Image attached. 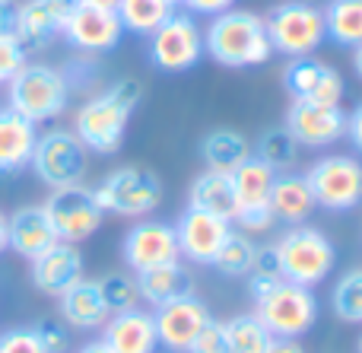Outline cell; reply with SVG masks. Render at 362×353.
Masks as SVG:
<instances>
[{
    "instance_id": "cell-1",
    "label": "cell",
    "mask_w": 362,
    "mask_h": 353,
    "mask_svg": "<svg viewBox=\"0 0 362 353\" xmlns=\"http://www.w3.org/2000/svg\"><path fill=\"white\" fill-rule=\"evenodd\" d=\"M204 51L223 67H257L274 54L264 16L235 6L213 16L204 35Z\"/></svg>"
},
{
    "instance_id": "cell-2",
    "label": "cell",
    "mask_w": 362,
    "mask_h": 353,
    "mask_svg": "<svg viewBox=\"0 0 362 353\" xmlns=\"http://www.w3.org/2000/svg\"><path fill=\"white\" fill-rule=\"evenodd\" d=\"M6 102L16 115L32 125L51 121L64 115L70 102V83L64 70L48 64H25L10 83H6Z\"/></svg>"
},
{
    "instance_id": "cell-3",
    "label": "cell",
    "mask_w": 362,
    "mask_h": 353,
    "mask_svg": "<svg viewBox=\"0 0 362 353\" xmlns=\"http://www.w3.org/2000/svg\"><path fill=\"white\" fill-rule=\"evenodd\" d=\"M276 255H280L283 277L302 287H315L327 280V274L337 265L334 242L318 226H308V223L289 226V233H283V239L276 242Z\"/></svg>"
},
{
    "instance_id": "cell-4",
    "label": "cell",
    "mask_w": 362,
    "mask_h": 353,
    "mask_svg": "<svg viewBox=\"0 0 362 353\" xmlns=\"http://www.w3.org/2000/svg\"><path fill=\"white\" fill-rule=\"evenodd\" d=\"M264 29H267L270 48L293 57H308L318 51L325 42V16L318 6L305 4V0H283L264 16Z\"/></svg>"
},
{
    "instance_id": "cell-5",
    "label": "cell",
    "mask_w": 362,
    "mask_h": 353,
    "mask_svg": "<svg viewBox=\"0 0 362 353\" xmlns=\"http://www.w3.org/2000/svg\"><path fill=\"white\" fill-rule=\"evenodd\" d=\"M255 316L274 337H302L318 318V299L312 287L280 280L270 293L255 299Z\"/></svg>"
},
{
    "instance_id": "cell-6",
    "label": "cell",
    "mask_w": 362,
    "mask_h": 353,
    "mask_svg": "<svg viewBox=\"0 0 362 353\" xmlns=\"http://www.w3.org/2000/svg\"><path fill=\"white\" fill-rule=\"evenodd\" d=\"M95 204L102 214L118 216H146L163 204V182L156 172L140 169V166H124L105 175L99 188H93Z\"/></svg>"
},
{
    "instance_id": "cell-7",
    "label": "cell",
    "mask_w": 362,
    "mask_h": 353,
    "mask_svg": "<svg viewBox=\"0 0 362 353\" xmlns=\"http://www.w3.org/2000/svg\"><path fill=\"white\" fill-rule=\"evenodd\" d=\"M86 159L89 150L80 144V137L74 131L54 127V131L38 134L29 166L48 188H67V185H83Z\"/></svg>"
},
{
    "instance_id": "cell-8",
    "label": "cell",
    "mask_w": 362,
    "mask_h": 353,
    "mask_svg": "<svg viewBox=\"0 0 362 353\" xmlns=\"http://www.w3.org/2000/svg\"><path fill=\"white\" fill-rule=\"evenodd\" d=\"M127 121H131V108L112 89H105V93L93 96L80 105V112L74 118V134L89 153L108 156L124 144Z\"/></svg>"
},
{
    "instance_id": "cell-9",
    "label": "cell",
    "mask_w": 362,
    "mask_h": 353,
    "mask_svg": "<svg viewBox=\"0 0 362 353\" xmlns=\"http://www.w3.org/2000/svg\"><path fill=\"white\" fill-rule=\"evenodd\" d=\"M305 182L312 197L325 210H353L362 204V163L356 156L331 153L308 166Z\"/></svg>"
},
{
    "instance_id": "cell-10",
    "label": "cell",
    "mask_w": 362,
    "mask_h": 353,
    "mask_svg": "<svg viewBox=\"0 0 362 353\" xmlns=\"http://www.w3.org/2000/svg\"><path fill=\"white\" fill-rule=\"evenodd\" d=\"M51 226L57 233V242L80 245L95 229L102 226V207L95 204L93 191L86 185H67V188H51L48 201L42 204Z\"/></svg>"
},
{
    "instance_id": "cell-11",
    "label": "cell",
    "mask_w": 362,
    "mask_h": 353,
    "mask_svg": "<svg viewBox=\"0 0 362 353\" xmlns=\"http://www.w3.org/2000/svg\"><path fill=\"white\" fill-rule=\"evenodd\" d=\"M204 57V35L191 16L172 13L150 35V61L165 74H185Z\"/></svg>"
},
{
    "instance_id": "cell-12",
    "label": "cell",
    "mask_w": 362,
    "mask_h": 353,
    "mask_svg": "<svg viewBox=\"0 0 362 353\" xmlns=\"http://www.w3.org/2000/svg\"><path fill=\"white\" fill-rule=\"evenodd\" d=\"M153 322H156L159 347H165L172 353H187V347L194 344V337H197L200 331H204V325L210 322V309H206L194 293H185V296L156 306Z\"/></svg>"
},
{
    "instance_id": "cell-13",
    "label": "cell",
    "mask_w": 362,
    "mask_h": 353,
    "mask_svg": "<svg viewBox=\"0 0 362 353\" xmlns=\"http://www.w3.org/2000/svg\"><path fill=\"white\" fill-rule=\"evenodd\" d=\"M286 131L293 140L308 150H325L346 137V115L340 105H315V102H293L286 115Z\"/></svg>"
},
{
    "instance_id": "cell-14",
    "label": "cell",
    "mask_w": 362,
    "mask_h": 353,
    "mask_svg": "<svg viewBox=\"0 0 362 353\" xmlns=\"http://www.w3.org/2000/svg\"><path fill=\"white\" fill-rule=\"evenodd\" d=\"M283 83H286L289 96L296 102H315V105H340L344 99V76L331 67V64L318 61V57H293L286 70H283Z\"/></svg>"
},
{
    "instance_id": "cell-15",
    "label": "cell",
    "mask_w": 362,
    "mask_h": 353,
    "mask_svg": "<svg viewBox=\"0 0 362 353\" xmlns=\"http://www.w3.org/2000/svg\"><path fill=\"white\" fill-rule=\"evenodd\" d=\"M61 32L74 48L86 51V54H102V51H112L115 45L121 42L124 25H121L118 13L95 10V6L80 4L67 19H64Z\"/></svg>"
},
{
    "instance_id": "cell-16",
    "label": "cell",
    "mask_w": 362,
    "mask_h": 353,
    "mask_svg": "<svg viewBox=\"0 0 362 353\" xmlns=\"http://www.w3.org/2000/svg\"><path fill=\"white\" fill-rule=\"evenodd\" d=\"M229 233H232L229 220H219V216L204 214L197 207H187L181 214V220L175 223L178 252H181V258L194 261V265H213L219 245L226 242Z\"/></svg>"
},
{
    "instance_id": "cell-17",
    "label": "cell",
    "mask_w": 362,
    "mask_h": 353,
    "mask_svg": "<svg viewBox=\"0 0 362 353\" xmlns=\"http://www.w3.org/2000/svg\"><path fill=\"white\" fill-rule=\"evenodd\" d=\"M178 236L175 226L169 223H137L131 233L124 236V261L134 274L150 271V267L169 265V261H178Z\"/></svg>"
},
{
    "instance_id": "cell-18",
    "label": "cell",
    "mask_w": 362,
    "mask_h": 353,
    "mask_svg": "<svg viewBox=\"0 0 362 353\" xmlns=\"http://www.w3.org/2000/svg\"><path fill=\"white\" fill-rule=\"evenodd\" d=\"M83 277V255L70 242H54L48 252L32 258V284L45 296H61Z\"/></svg>"
},
{
    "instance_id": "cell-19",
    "label": "cell",
    "mask_w": 362,
    "mask_h": 353,
    "mask_svg": "<svg viewBox=\"0 0 362 353\" xmlns=\"http://www.w3.org/2000/svg\"><path fill=\"white\" fill-rule=\"evenodd\" d=\"M102 328H105L102 341L112 347V353H156L159 350V335H156L153 312H144L140 306L131 312L112 316Z\"/></svg>"
},
{
    "instance_id": "cell-20",
    "label": "cell",
    "mask_w": 362,
    "mask_h": 353,
    "mask_svg": "<svg viewBox=\"0 0 362 353\" xmlns=\"http://www.w3.org/2000/svg\"><path fill=\"white\" fill-rule=\"evenodd\" d=\"M57 309H61L64 325L80 328V331L102 328V325L112 318V312H108L105 299H102V293H99V284L86 280V277H80L70 290H64L61 296H57Z\"/></svg>"
},
{
    "instance_id": "cell-21",
    "label": "cell",
    "mask_w": 362,
    "mask_h": 353,
    "mask_svg": "<svg viewBox=\"0 0 362 353\" xmlns=\"http://www.w3.org/2000/svg\"><path fill=\"white\" fill-rule=\"evenodd\" d=\"M54 242H57V233H54V226H51L42 204L19 207L10 214V248L19 258H25V261L38 258V255L48 252Z\"/></svg>"
},
{
    "instance_id": "cell-22",
    "label": "cell",
    "mask_w": 362,
    "mask_h": 353,
    "mask_svg": "<svg viewBox=\"0 0 362 353\" xmlns=\"http://www.w3.org/2000/svg\"><path fill=\"white\" fill-rule=\"evenodd\" d=\"M267 207L274 214V220L286 223V226H299L312 216V210L318 207L312 197L305 175H293V172H276L274 188H270Z\"/></svg>"
},
{
    "instance_id": "cell-23",
    "label": "cell",
    "mask_w": 362,
    "mask_h": 353,
    "mask_svg": "<svg viewBox=\"0 0 362 353\" xmlns=\"http://www.w3.org/2000/svg\"><path fill=\"white\" fill-rule=\"evenodd\" d=\"M35 140H38V131L32 121L16 115L10 105L0 108V172H6V175L23 172L32 163Z\"/></svg>"
},
{
    "instance_id": "cell-24",
    "label": "cell",
    "mask_w": 362,
    "mask_h": 353,
    "mask_svg": "<svg viewBox=\"0 0 362 353\" xmlns=\"http://www.w3.org/2000/svg\"><path fill=\"white\" fill-rule=\"evenodd\" d=\"M191 207L213 214L219 220L235 223L238 216V201H235V188H232V178L223 172H210L206 169L200 178H194L191 185Z\"/></svg>"
},
{
    "instance_id": "cell-25",
    "label": "cell",
    "mask_w": 362,
    "mask_h": 353,
    "mask_svg": "<svg viewBox=\"0 0 362 353\" xmlns=\"http://www.w3.org/2000/svg\"><path fill=\"white\" fill-rule=\"evenodd\" d=\"M137 277V290L140 299L150 306H163L169 299H178L185 293H191V280H187V271L181 261H169V265L150 267V271L134 274Z\"/></svg>"
},
{
    "instance_id": "cell-26",
    "label": "cell",
    "mask_w": 362,
    "mask_h": 353,
    "mask_svg": "<svg viewBox=\"0 0 362 353\" xmlns=\"http://www.w3.org/2000/svg\"><path fill=\"white\" fill-rule=\"evenodd\" d=\"M251 144L248 137H242L238 131H229V127H219V131H210L200 144V156H204L206 169L210 172H223V175H232L245 159L251 156Z\"/></svg>"
},
{
    "instance_id": "cell-27",
    "label": "cell",
    "mask_w": 362,
    "mask_h": 353,
    "mask_svg": "<svg viewBox=\"0 0 362 353\" xmlns=\"http://www.w3.org/2000/svg\"><path fill=\"white\" fill-rule=\"evenodd\" d=\"M229 178H232V188H235L238 210L242 207H264L270 197V188H274L276 172L270 169L264 159H257L255 153H251Z\"/></svg>"
},
{
    "instance_id": "cell-28",
    "label": "cell",
    "mask_w": 362,
    "mask_h": 353,
    "mask_svg": "<svg viewBox=\"0 0 362 353\" xmlns=\"http://www.w3.org/2000/svg\"><path fill=\"white\" fill-rule=\"evenodd\" d=\"M61 35V23L45 10L38 0H25L19 4V16H16V42L25 51L35 48H48L54 38Z\"/></svg>"
},
{
    "instance_id": "cell-29",
    "label": "cell",
    "mask_w": 362,
    "mask_h": 353,
    "mask_svg": "<svg viewBox=\"0 0 362 353\" xmlns=\"http://www.w3.org/2000/svg\"><path fill=\"white\" fill-rule=\"evenodd\" d=\"M325 35H331L344 48L362 45V0H331L321 10Z\"/></svg>"
},
{
    "instance_id": "cell-30",
    "label": "cell",
    "mask_w": 362,
    "mask_h": 353,
    "mask_svg": "<svg viewBox=\"0 0 362 353\" xmlns=\"http://www.w3.org/2000/svg\"><path fill=\"white\" fill-rule=\"evenodd\" d=\"M118 19L127 32H137V35H153L165 19L175 13V6L169 0H121L118 4Z\"/></svg>"
},
{
    "instance_id": "cell-31",
    "label": "cell",
    "mask_w": 362,
    "mask_h": 353,
    "mask_svg": "<svg viewBox=\"0 0 362 353\" xmlns=\"http://www.w3.org/2000/svg\"><path fill=\"white\" fill-rule=\"evenodd\" d=\"M223 328L229 353H264L267 344L274 341V335L257 322V316H235L229 322H223Z\"/></svg>"
},
{
    "instance_id": "cell-32",
    "label": "cell",
    "mask_w": 362,
    "mask_h": 353,
    "mask_svg": "<svg viewBox=\"0 0 362 353\" xmlns=\"http://www.w3.org/2000/svg\"><path fill=\"white\" fill-rule=\"evenodd\" d=\"M255 252H257L255 242H251L245 233L232 229V233L226 236V242L219 245L213 265H216V271H223L226 277H248L251 265H255Z\"/></svg>"
},
{
    "instance_id": "cell-33",
    "label": "cell",
    "mask_w": 362,
    "mask_h": 353,
    "mask_svg": "<svg viewBox=\"0 0 362 353\" xmlns=\"http://www.w3.org/2000/svg\"><path fill=\"white\" fill-rule=\"evenodd\" d=\"M255 156L264 159L274 172H289L296 166V159H299V144L293 140V134L286 127H274V131H267L257 140Z\"/></svg>"
},
{
    "instance_id": "cell-34",
    "label": "cell",
    "mask_w": 362,
    "mask_h": 353,
    "mask_svg": "<svg viewBox=\"0 0 362 353\" xmlns=\"http://www.w3.org/2000/svg\"><path fill=\"white\" fill-rule=\"evenodd\" d=\"M331 306L337 312V318H344L350 325H362V267L346 271L337 280V287L331 293Z\"/></svg>"
},
{
    "instance_id": "cell-35",
    "label": "cell",
    "mask_w": 362,
    "mask_h": 353,
    "mask_svg": "<svg viewBox=\"0 0 362 353\" xmlns=\"http://www.w3.org/2000/svg\"><path fill=\"white\" fill-rule=\"evenodd\" d=\"M99 284V293L102 299H105L108 312L112 316H118V312H131L140 306V290H137V277H131V274H105L102 280H95Z\"/></svg>"
},
{
    "instance_id": "cell-36",
    "label": "cell",
    "mask_w": 362,
    "mask_h": 353,
    "mask_svg": "<svg viewBox=\"0 0 362 353\" xmlns=\"http://www.w3.org/2000/svg\"><path fill=\"white\" fill-rule=\"evenodd\" d=\"M32 331L38 335V341H42L45 353H67L70 335H67V328H64L61 318H42V322H38Z\"/></svg>"
},
{
    "instance_id": "cell-37",
    "label": "cell",
    "mask_w": 362,
    "mask_h": 353,
    "mask_svg": "<svg viewBox=\"0 0 362 353\" xmlns=\"http://www.w3.org/2000/svg\"><path fill=\"white\" fill-rule=\"evenodd\" d=\"M0 353H45V347L32 328H6L0 331Z\"/></svg>"
},
{
    "instance_id": "cell-38",
    "label": "cell",
    "mask_w": 362,
    "mask_h": 353,
    "mask_svg": "<svg viewBox=\"0 0 362 353\" xmlns=\"http://www.w3.org/2000/svg\"><path fill=\"white\" fill-rule=\"evenodd\" d=\"M25 67V48L16 38H0V86Z\"/></svg>"
},
{
    "instance_id": "cell-39",
    "label": "cell",
    "mask_w": 362,
    "mask_h": 353,
    "mask_svg": "<svg viewBox=\"0 0 362 353\" xmlns=\"http://www.w3.org/2000/svg\"><path fill=\"white\" fill-rule=\"evenodd\" d=\"M187 353H229V344H226V328L223 322H206L204 331L194 337V344L187 347Z\"/></svg>"
},
{
    "instance_id": "cell-40",
    "label": "cell",
    "mask_w": 362,
    "mask_h": 353,
    "mask_svg": "<svg viewBox=\"0 0 362 353\" xmlns=\"http://www.w3.org/2000/svg\"><path fill=\"white\" fill-rule=\"evenodd\" d=\"M251 274H257V277H274V280H280V277H283L276 245H257V252H255V265H251Z\"/></svg>"
},
{
    "instance_id": "cell-41",
    "label": "cell",
    "mask_w": 362,
    "mask_h": 353,
    "mask_svg": "<svg viewBox=\"0 0 362 353\" xmlns=\"http://www.w3.org/2000/svg\"><path fill=\"white\" fill-rule=\"evenodd\" d=\"M235 223L242 229H248V233H264V229H270L276 220H274V214H270V207L264 204V207H242Z\"/></svg>"
},
{
    "instance_id": "cell-42",
    "label": "cell",
    "mask_w": 362,
    "mask_h": 353,
    "mask_svg": "<svg viewBox=\"0 0 362 353\" xmlns=\"http://www.w3.org/2000/svg\"><path fill=\"white\" fill-rule=\"evenodd\" d=\"M108 89H112V93H115V96H118V99H121V102H124V105H127V108H131V112H134V108H137L140 96H144V86H140V83H137V80H134V76H124V80L112 83V86H108Z\"/></svg>"
},
{
    "instance_id": "cell-43",
    "label": "cell",
    "mask_w": 362,
    "mask_h": 353,
    "mask_svg": "<svg viewBox=\"0 0 362 353\" xmlns=\"http://www.w3.org/2000/svg\"><path fill=\"white\" fill-rule=\"evenodd\" d=\"M16 16H19L16 0H0V38H16Z\"/></svg>"
},
{
    "instance_id": "cell-44",
    "label": "cell",
    "mask_w": 362,
    "mask_h": 353,
    "mask_svg": "<svg viewBox=\"0 0 362 353\" xmlns=\"http://www.w3.org/2000/svg\"><path fill=\"white\" fill-rule=\"evenodd\" d=\"M181 4H187V10L200 13V16H216V13L232 10L235 0H181Z\"/></svg>"
},
{
    "instance_id": "cell-45",
    "label": "cell",
    "mask_w": 362,
    "mask_h": 353,
    "mask_svg": "<svg viewBox=\"0 0 362 353\" xmlns=\"http://www.w3.org/2000/svg\"><path fill=\"white\" fill-rule=\"evenodd\" d=\"M38 4H42V6H45V10H48V13H51V16H54V19H57V23H61V25H64V19H67V16H70V13H74V10H76V6H80V0H38Z\"/></svg>"
},
{
    "instance_id": "cell-46",
    "label": "cell",
    "mask_w": 362,
    "mask_h": 353,
    "mask_svg": "<svg viewBox=\"0 0 362 353\" xmlns=\"http://www.w3.org/2000/svg\"><path fill=\"white\" fill-rule=\"evenodd\" d=\"M346 140L362 153V105L353 108V115H346Z\"/></svg>"
},
{
    "instance_id": "cell-47",
    "label": "cell",
    "mask_w": 362,
    "mask_h": 353,
    "mask_svg": "<svg viewBox=\"0 0 362 353\" xmlns=\"http://www.w3.org/2000/svg\"><path fill=\"white\" fill-rule=\"evenodd\" d=\"M264 353H305V350H302L299 337H274Z\"/></svg>"
},
{
    "instance_id": "cell-48",
    "label": "cell",
    "mask_w": 362,
    "mask_h": 353,
    "mask_svg": "<svg viewBox=\"0 0 362 353\" xmlns=\"http://www.w3.org/2000/svg\"><path fill=\"white\" fill-rule=\"evenodd\" d=\"M10 248V216L0 210V255Z\"/></svg>"
},
{
    "instance_id": "cell-49",
    "label": "cell",
    "mask_w": 362,
    "mask_h": 353,
    "mask_svg": "<svg viewBox=\"0 0 362 353\" xmlns=\"http://www.w3.org/2000/svg\"><path fill=\"white\" fill-rule=\"evenodd\" d=\"M80 4H86V6H95V10H118V4L121 0H80Z\"/></svg>"
},
{
    "instance_id": "cell-50",
    "label": "cell",
    "mask_w": 362,
    "mask_h": 353,
    "mask_svg": "<svg viewBox=\"0 0 362 353\" xmlns=\"http://www.w3.org/2000/svg\"><path fill=\"white\" fill-rule=\"evenodd\" d=\"M80 353H112V347H108L105 341H89L80 347Z\"/></svg>"
},
{
    "instance_id": "cell-51",
    "label": "cell",
    "mask_w": 362,
    "mask_h": 353,
    "mask_svg": "<svg viewBox=\"0 0 362 353\" xmlns=\"http://www.w3.org/2000/svg\"><path fill=\"white\" fill-rule=\"evenodd\" d=\"M353 67H356V74H359V80H362V45L353 48Z\"/></svg>"
},
{
    "instance_id": "cell-52",
    "label": "cell",
    "mask_w": 362,
    "mask_h": 353,
    "mask_svg": "<svg viewBox=\"0 0 362 353\" xmlns=\"http://www.w3.org/2000/svg\"><path fill=\"white\" fill-rule=\"evenodd\" d=\"M169 4H172V6H175V4H181V0H169Z\"/></svg>"
},
{
    "instance_id": "cell-53",
    "label": "cell",
    "mask_w": 362,
    "mask_h": 353,
    "mask_svg": "<svg viewBox=\"0 0 362 353\" xmlns=\"http://www.w3.org/2000/svg\"><path fill=\"white\" fill-rule=\"evenodd\" d=\"M359 353H362V337H359Z\"/></svg>"
},
{
    "instance_id": "cell-54",
    "label": "cell",
    "mask_w": 362,
    "mask_h": 353,
    "mask_svg": "<svg viewBox=\"0 0 362 353\" xmlns=\"http://www.w3.org/2000/svg\"><path fill=\"white\" fill-rule=\"evenodd\" d=\"M165 353H172V350H165Z\"/></svg>"
}]
</instances>
